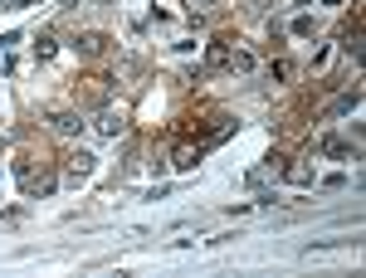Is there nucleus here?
Here are the masks:
<instances>
[{"label":"nucleus","mask_w":366,"mask_h":278,"mask_svg":"<svg viewBox=\"0 0 366 278\" xmlns=\"http://www.w3.org/2000/svg\"><path fill=\"white\" fill-rule=\"evenodd\" d=\"M54 54H59V39L54 34H39L34 39V59H54Z\"/></svg>","instance_id":"9"},{"label":"nucleus","mask_w":366,"mask_h":278,"mask_svg":"<svg viewBox=\"0 0 366 278\" xmlns=\"http://www.w3.org/2000/svg\"><path fill=\"white\" fill-rule=\"evenodd\" d=\"M74 49L83 54V59H98V54L108 49V39H103L98 30H83V34H74Z\"/></svg>","instance_id":"2"},{"label":"nucleus","mask_w":366,"mask_h":278,"mask_svg":"<svg viewBox=\"0 0 366 278\" xmlns=\"http://www.w3.org/2000/svg\"><path fill=\"white\" fill-rule=\"evenodd\" d=\"M186 6H191V15H195V10H211V0H186Z\"/></svg>","instance_id":"13"},{"label":"nucleus","mask_w":366,"mask_h":278,"mask_svg":"<svg viewBox=\"0 0 366 278\" xmlns=\"http://www.w3.org/2000/svg\"><path fill=\"white\" fill-rule=\"evenodd\" d=\"M279 171H283L288 181H298V186H308V181H312V171H308V166H279Z\"/></svg>","instance_id":"11"},{"label":"nucleus","mask_w":366,"mask_h":278,"mask_svg":"<svg viewBox=\"0 0 366 278\" xmlns=\"http://www.w3.org/2000/svg\"><path fill=\"white\" fill-rule=\"evenodd\" d=\"M269 74H274V78H293V64H288V59H274Z\"/></svg>","instance_id":"12"},{"label":"nucleus","mask_w":366,"mask_h":278,"mask_svg":"<svg viewBox=\"0 0 366 278\" xmlns=\"http://www.w3.org/2000/svg\"><path fill=\"white\" fill-rule=\"evenodd\" d=\"M127 122H122V113H113V107H103V113H98V132H108V137H118Z\"/></svg>","instance_id":"6"},{"label":"nucleus","mask_w":366,"mask_h":278,"mask_svg":"<svg viewBox=\"0 0 366 278\" xmlns=\"http://www.w3.org/2000/svg\"><path fill=\"white\" fill-rule=\"evenodd\" d=\"M93 161H98L93 151H69V156H64V181H69V186L88 181V176H93Z\"/></svg>","instance_id":"1"},{"label":"nucleus","mask_w":366,"mask_h":278,"mask_svg":"<svg viewBox=\"0 0 366 278\" xmlns=\"http://www.w3.org/2000/svg\"><path fill=\"white\" fill-rule=\"evenodd\" d=\"M225 69H239V74H254V54L249 49H230V64Z\"/></svg>","instance_id":"8"},{"label":"nucleus","mask_w":366,"mask_h":278,"mask_svg":"<svg viewBox=\"0 0 366 278\" xmlns=\"http://www.w3.org/2000/svg\"><path fill=\"white\" fill-rule=\"evenodd\" d=\"M49 122H54L59 137H78V132H83V118H78V113H54Z\"/></svg>","instance_id":"4"},{"label":"nucleus","mask_w":366,"mask_h":278,"mask_svg":"<svg viewBox=\"0 0 366 278\" xmlns=\"http://www.w3.org/2000/svg\"><path fill=\"white\" fill-rule=\"evenodd\" d=\"M318 151H323V156H337V161H342V156H352V147H347L342 137H323V142H318Z\"/></svg>","instance_id":"7"},{"label":"nucleus","mask_w":366,"mask_h":278,"mask_svg":"<svg viewBox=\"0 0 366 278\" xmlns=\"http://www.w3.org/2000/svg\"><path fill=\"white\" fill-rule=\"evenodd\" d=\"M205 59H211V69H225L230 64V39H211L205 44Z\"/></svg>","instance_id":"5"},{"label":"nucleus","mask_w":366,"mask_h":278,"mask_svg":"<svg viewBox=\"0 0 366 278\" xmlns=\"http://www.w3.org/2000/svg\"><path fill=\"white\" fill-rule=\"evenodd\" d=\"M195 161H200V151L181 147V151H176V171H195Z\"/></svg>","instance_id":"10"},{"label":"nucleus","mask_w":366,"mask_h":278,"mask_svg":"<svg viewBox=\"0 0 366 278\" xmlns=\"http://www.w3.org/2000/svg\"><path fill=\"white\" fill-rule=\"evenodd\" d=\"M356 103H361V88H347V93H337V98L327 103V118H342V113H352Z\"/></svg>","instance_id":"3"}]
</instances>
